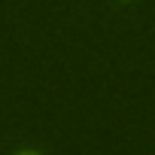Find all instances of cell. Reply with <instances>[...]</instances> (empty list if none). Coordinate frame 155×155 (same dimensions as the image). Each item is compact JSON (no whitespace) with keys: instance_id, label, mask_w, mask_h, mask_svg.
Wrapping results in <instances>:
<instances>
[{"instance_id":"6da1fadb","label":"cell","mask_w":155,"mask_h":155,"mask_svg":"<svg viewBox=\"0 0 155 155\" xmlns=\"http://www.w3.org/2000/svg\"><path fill=\"white\" fill-rule=\"evenodd\" d=\"M28 155H31V152H28Z\"/></svg>"}]
</instances>
